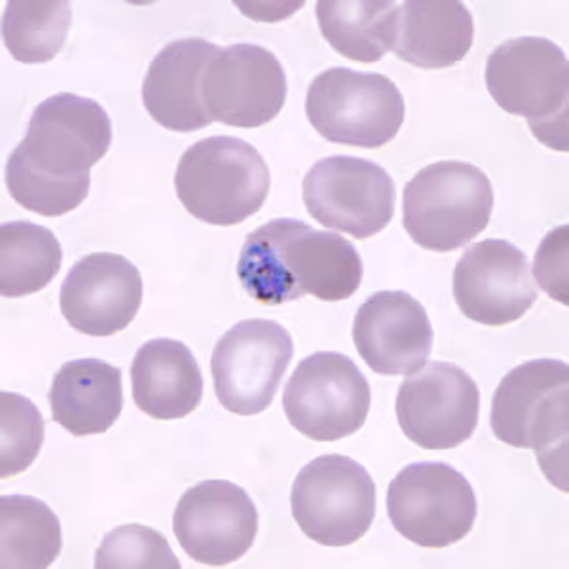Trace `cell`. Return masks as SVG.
<instances>
[{
    "mask_svg": "<svg viewBox=\"0 0 569 569\" xmlns=\"http://www.w3.org/2000/svg\"><path fill=\"white\" fill-rule=\"evenodd\" d=\"M112 142V122L93 99L58 93L34 109L23 141L8 158L4 181L21 208L61 217L90 194V169Z\"/></svg>",
    "mask_w": 569,
    "mask_h": 569,
    "instance_id": "1",
    "label": "cell"
},
{
    "mask_svg": "<svg viewBox=\"0 0 569 569\" xmlns=\"http://www.w3.org/2000/svg\"><path fill=\"white\" fill-rule=\"evenodd\" d=\"M238 278L249 297L281 306L306 295L340 302L353 297L362 279L361 254L335 232L297 219H273L247 233Z\"/></svg>",
    "mask_w": 569,
    "mask_h": 569,
    "instance_id": "2",
    "label": "cell"
},
{
    "mask_svg": "<svg viewBox=\"0 0 569 569\" xmlns=\"http://www.w3.org/2000/svg\"><path fill=\"white\" fill-rule=\"evenodd\" d=\"M486 86L505 112L530 122L539 141L568 150L569 63L560 46L541 37L507 40L488 58Z\"/></svg>",
    "mask_w": 569,
    "mask_h": 569,
    "instance_id": "3",
    "label": "cell"
},
{
    "mask_svg": "<svg viewBox=\"0 0 569 569\" xmlns=\"http://www.w3.org/2000/svg\"><path fill=\"white\" fill-rule=\"evenodd\" d=\"M176 190L194 219L213 227H236L264 206L270 169L259 150L243 139L208 137L182 154Z\"/></svg>",
    "mask_w": 569,
    "mask_h": 569,
    "instance_id": "4",
    "label": "cell"
},
{
    "mask_svg": "<svg viewBox=\"0 0 569 569\" xmlns=\"http://www.w3.org/2000/svg\"><path fill=\"white\" fill-rule=\"evenodd\" d=\"M493 201L492 181L482 169L466 162L431 163L405 188L402 219L415 243L450 252L485 232Z\"/></svg>",
    "mask_w": 569,
    "mask_h": 569,
    "instance_id": "5",
    "label": "cell"
},
{
    "mask_svg": "<svg viewBox=\"0 0 569 569\" xmlns=\"http://www.w3.org/2000/svg\"><path fill=\"white\" fill-rule=\"evenodd\" d=\"M490 423L496 439L537 453L549 477L550 467H566L569 431V367L557 359L518 365L499 383L492 399Z\"/></svg>",
    "mask_w": 569,
    "mask_h": 569,
    "instance_id": "6",
    "label": "cell"
},
{
    "mask_svg": "<svg viewBox=\"0 0 569 569\" xmlns=\"http://www.w3.org/2000/svg\"><path fill=\"white\" fill-rule=\"evenodd\" d=\"M306 117L327 141L382 149L401 130L407 104L388 77L332 67L308 88Z\"/></svg>",
    "mask_w": 569,
    "mask_h": 569,
    "instance_id": "7",
    "label": "cell"
},
{
    "mask_svg": "<svg viewBox=\"0 0 569 569\" xmlns=\"http://www.w3.org/2000/svg\"><path fill=\"white\" fill-rule=\"evenodd\" d=\"M291 511L311 541L348 547L365 537L375 522V480L359 461L327 453L298 472L292 482Z\"/></svg>",
    "mask_w": 569,
    "mask_h": 569,
    "instance_id": "8",
    "label": "cell"
},
{
    "mask_svg": "<svg viewBox=\"0 0 569 569\" xmlns=\"http://www.w3.org/2000/svg\"><path fill=\"white\" fill-rule=\"evenodd\" d=\"M388 512L395 530L410 543L445 549L471 533L479 503L463 472L442 461H421L397 472Z\"/></svg>",
    "mask_w": 569,
    "mask_h": 569,
    "instance_id": "9",
    "label": "cell"
},
{
    "mask_svg": "<svg viewBox=\"0 0 569 569\" xmlns=\"http://www.w3.org/2000/svg\"><path fill=\"white\" fill-rule=\"evenodd\" d=\"M370 383L350 357L319 351L292 372L283 393L287 420L316 442L356 435L369 416Z\"/></svg>",
    "mask_w": 569,
    "mask_h": 569,
    "instance_id": "10",
    "label": "cell"
},
{
    "mask_svg": "<svg viewBox=\"0 0 569 569\" xmlns=\"http://www.w3.org/2000/svg\"><path fill=\"white\" fill-rule=\"evenodd\" d=\"M395 182L378 163L356 156H330L306 173L302 200L319 224L369 240L395 213Z\"/></svg>",
    "mask_w": 569,
    "mask_h": 569,
    "instance_id": "11",
    "label": "cell"
},
{
    "mask_svg": "<svg viewBox=\"0 0 569 569\" xmlns=\"http://www.w3.org/2000/svg\"><path fill=\"white\" fill-rule=\"evenodd\" d=\"M295 346L283 325L247 319L233 325L211 357L214 393L228 412L257 416L272 405Z\"/></svg>",
    "mask_w": 569,
    "mask_h": 569,
    "instance_id": "12",
    "label": "cell"
},
{
    "mask_svg": "<svg viewBox=\"0 0 569 569\" xmlns=\"http://www.w3.org/2000/svg\"><path fill=\"white\" fill-rule=\"evenodd\" d=\"M395 410L410 442L423 450H452L479 426V386L458 365L427 362L401 383Z\"/></svg>",
    "mask_w": 569,
    "mask_h": 569,
    "instance_id": "13",
    "label": "cell"
},
{
    "mask_svg": "<svg viewBox=\"0 0 569 569\" xmlns=\"http://www.w3.org/2000/svg\"><path fill=\"white\" fill-rule=\"evenodd\" d=\"M201 99L213 122L260 128L287 101V77L276 53L257 44L219 48L201 78Z\"/></svg>",
    "mask_w": 569,
    "mask_h": 569,
    "instance_id": "14",
    "label": "cell"
},
{
    "mask_svg": "<svg viewBox=\"0 0 569 569\" xmlns=\"http://www.w3.org/2000/svg\"><path fill=\"white\" fill-rule=\"evenodd\" d=\"M173 531L194 562L222 568L251 550L259 531V512L240 486L206 480L182 493L173 515Z\"/></svg>",
    "mask_w": 569,
    "mask_h": 569,
    "instance_id": "15",
    "label": "cell"
},
{
    "mask_svg": "<svg viewBox=\"0 0 569 569\" xmlns=\"http://www.w3.org/2000/svg\"><path fill=\"white\" fill-rule=\"evenodd\" d=\"M537 284L525 252L505 240L469 247L453 270V298L461 313L488 327L525 318L537 302Z\"/></svg>",
    "mask_w": 569,
    "mask_h": 569,
    "instance_id": "16",
    "label": "cell"
},
{
    "mask_svg": "<svg viewBox=\"0 0 569 569\" xmlns=\"http://www.w3.org/2000/svg\"><path fill=\"white\" fill-rule=\"evenodd\" d=\"M59 305L72 329L88 337H112L128 329L141 310V272L122 254L93 252L67 273Z\"/></svg>",
    "mask_w": 569,
    "mask_h": 569,
    "instance_id": "17",
    "label": "cell"
},
{
    "mask_svg": "<svg viewBox=\"0 0 569 569\" xmlns=\"http://www.w3.org/2000/svg\"><path fill=\"white\" fill-rule=\"evenodd\" d=\"M433 340L426 308L408 292H376L357 310L353 342L376 375H415L429 361Z\"/></svg>",
    "mask_w": 569,
    "mask_h": 569,
    "instance_id": "18",
    "label": "cell"
},
{
    "mask_svg": "<svg viewBox=\"0 0 569 569\" xmlns=\"http://www.w3.org/2000/svg\"><path fill=\"white\" fill-rule=\"evenodd\" d=\"M219 46L203 39L169 42L142 80V104L150 118L177 133H192L213 123L201 99V78Z\"/></svg>",
    "mask_w": 569,
    "mask_h": 569,
    "instance_id": "19",
    "label": "cell"
},
{
    "mask_svg": "<svg viewBox=\"0 0 569 569\" xmlns=\"http://www.w3.org/2000/svg\"><path fill=\"white\" fill-rule=\"evenodd\" d=\"M137 408L160 421L192 415L203 399V376L194 353L173 338H154L137 351L131 365Z\"/></svg>",
    "mask_w": 569,
    "mask_h": 569,
    "instance_id": "20",
    "label": "cell"
},
{
    "mask_svg": "<svg viewBox=\"0 0 569 569\" xmlns=\"http://www.w3.org/2000/svg\"><path fill=\"white\" fill-rule=\"evenodd\" d=\"M52 418L72 437L109 431L122 415V370L99 359L69 361L48 393Z\"/></svg>",
    "mask_w": 569,
    "mask_h": 569,
    "instance_id": "21",
    "label": "cell"
},
{
    "mask_svg": "<svg viewBox=\"0 0 569 569\" xmlns=\"http://www.w3.org/2000/svg\"><path fill=\"white\" fill-rule=\"evenodd\" d=\"M475 37L469 8L458 0L399 2L393 52L420 69H447L467 58Z\"/></svg>",
    "mask_w": 569,
    "mask_h": 569,
    "instance_id": "22",
    "label": "cell"
},
{
    "mask_svg": "<svg viewBox=\"0 0 569 569\" xmlns=\"http://www.w3.org/2000/svg\"><path fill=\"white\" fill-rule=\"evenodd\" d=\"M316 16L325 40L343 58L376 63L393 50L399 2L321 0Z\"/></svg>",
    "mask_w": 569,
    "mask_h": 569,
    "instance_id": "23",
    "label": "cell"
},
{
    "mask_svg": "<svg viewBox=\"0 0 569 569\" xmlns=\"http://www.w3.org/2000/svg\"><path fill=\"white\" fill-rule=\"evenodd\" d=\"M63 249L48 228L18 220L0 227V295L23 298L52 283Z\"/></svg>",
    "mask_w": 569,
    "mask_h": 569,
    "instance_id": "24",
    "label": "cell"
},
{
    "mask_svg": "<svg viewBox=\"0 0 569 569\" xmlns=\"http://www.w3.org/2000/svg\"><path fill=\"white\" fill-rule=\"evenodd\" d=\"M2 568L46 569L58 560L63 533L56 512L37 498H0Z\"/></svg>",
    "mask_w": 569,
    "mask_h": 569,
    "instance_id": "25",
    "label": "cell"
},
{
    "mask_svg": "<svg viewBox=\"0 0 569 569\" xmlns=\"http://www.w3.org/2000/svg\"><path fill=\"white\" fill-rule=\"evenodd\" d=\"M69 2H7L2 12V42L20 63L39 66L58 56L71 31Z\"/></svg>",
    "mask_w": 569,
    "mask_h": 569,
    "instance_id": "26",
    "label": "cell"
},
{
    "mask_svg": "<svg viewBox=\"0 0 569 569\" xmlns=\"http://www.w3.org/2000/svg\"><path fill=\"white\" fill-rule=\"evenodd\" d=\"M0 435V477L10 479L33 466L44 442V420L34 402L23 395L2 391Z\"/></svg>",
    "mask_w": 569,
    "mask_h": 569,
    "instance_id": "27",
    "label": "cell"
},
{
    "mask_svg": "<svg viewBox=\"0 0 569 569\" xmlns=\"http://www.w3.org/2000/svg\"><path fill=\"white\" fill-rule=\"evenodd\" d=\"M98 569H181L160 531L141 525L122 526L103 537L96 552Z\"/></svg>",
    "mask_w": 569,
    "mask_h": 569,
    "instance_id": "28",
    "label": "cell"
},
{
    "mask_svg": "<svg viewBox=\"0 0 569 569\" xmlns=\"http://www.w3.org/2000/svg\"><path fill=\"white\" fill-rule=\"evenodd\" d=\"M568 232L569 228H555L547 233L536 252L537 283L557 302L568 306Z\"/></svg>",
    "mask_w": 569,
    "mask_h": 569,
    "instance_id": "29",
    "label": "cell"
}]
</instances>
